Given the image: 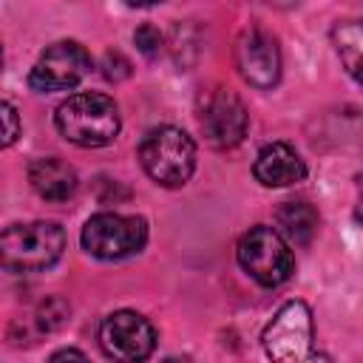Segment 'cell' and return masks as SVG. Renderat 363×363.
Wrapping results in <instances>:
<instances>
[{
	"label": "cell",
	"mask_w": 363,
	"mask_h": 363,
	"mask_svg": "<svg viewBox=\"0 0 363 363\" xmlns=\"http://www.w3.org/2000/svg\"><path fill=\"white\" fill-rule=\"evenodd\" d=\"M28 182L45 201H68L77 190V170L60 156H43L28 164Z\"/></svg>",
	"instance_id": "cell-12"
},
{
	"label": "cell",
	"mask_w": 363,
	"mask_h": 363,
	"mask_svg": "<svg viewBox=\"0 0 363 363\" xmlns=\"http://www.w3.org/2000/svg\"><path fill=\"white\" fill-rule=\"evenodd\" d=\"M139 162L156 184L182 187L196 170V145L184 130L159 125L145 133L139 145Z\"/></svg>",
	"instance_id": "cell-3"
},
{
	"label": "cell",
	"mask_w": 363,
	"mask_h": 363,
	"mask_svg": "<svg viewBox=\"0 0 363 363\" xmlns=\"http://www.w3.org/2000/svg\"><path fill=\"white\" fill-rule=\"evenodd\" d=\"M147 241V221L142 216L96 213L82 227V247L94 258L119 261L139 252Z\"/></svg>",
	"instance_id": "cell-6"
},
{
	"label": "cell",
	"mask_w": 363,
	"mask_h": 363,
	"mask_svg": "<svg viewBox=\"0 0 363 363\" xmlns=\"http://www.w3.org/2000/svg\"><path fill=\"white\" fill-rule=\"evenodd\" d=\"M278 233L295 247H306L318 233V210L309 201H286L275 213Z\"/></svg>",
	"instance_id": "cell-13"
},
{
	"label": "cell",
	"mask_w": 363,
	"mask_h": 363,
	"mask_svg": "<svg viewBox=\"0 0 363 363\" xmlns=\"http://www.w3.org/2000/svg\"><path fill=\"white\" fill-rule=\"evenodd\" d=\"M238 264L241 269L258 281L261 286H281L295 272V258L284 235L267 224L250 227L238 241Z\"/></svg>",
	"instance_id": "cell-5"
},
{
	"label": "cell",
	"mask_w": 363,
	"mask_h": 363,
	"mask_svg": "<svg viewBox=\"0 0 363 363\" xmlns=\"http://www.w3.org/2000/svg\"><path fill=\"white\" fill-rule=\"evenodd\" d=\"M48 363H91L79 349H60L48 357Z\"/></svg>",
	"instance_id": "cell-19"
},
{
	"label": "cell",
	"mask_w": 363,
	"mask_h": 363,
	"mask_svg": "<svg viewBox=\"0 0 363 363\" xmlns=\"http://www.w3.org/2000/svg\"><path fill=\"white\" fill-rule=\"evenodd\" d=\"M332 43L343 68L363 85V20H340L332 26Z\"/></svg>",
	"instance_id": "cell-14"
},
{
	"label": "cell",
	"mask_w": 363,
	"mask_h": 363,
	"mask_svg": "<svg viewBox=\"0 0 363 363\" xmlns=\"http://www.w3.org/2000/svg\"><path fill=\"white\" fill-rule=\"evenodd\" d=\"M65 250V233L54 221H31V224H11L3 230L0 255L6 269L17 272H37L48 269L60 261Z\"/></svg>",
	"instance_id": "cell-4"
},
{
	"label": "cell",
	"mask_w": 363,
	"mask_h": 363,
	"mask_svg": "<svg viewBox=\"0 0 363 363\" xmlns=\"http://www.w3.org/2000/svg\"><path fill=\"white\" fill-rule=\"evenodd\" d=\"M102 74L108 77V79H125L128 74H130V62L119 54V51H108L105 54V62H102Z\"/></svg>",
	"instance_id": "cell-18"
},
{
	"label": "cell",
	"mask_w": 363,
	"mask_h": 363,
	"mask_svg": "<svg viewBox=\"0 0 363 363\" xmlns=\"http://www.w3.org/2000/svg\"><path fill=\"white\" fill-rule=\"evenodd\" d=\"M261 343L272 363H332L315 349L312 309L303 301H286L267 323Z\"/></svg>",
	"instance_id": "cell-2"
},
{
	"label": "cell",
	"mask_w": 363,
	"mask_h": 363,
	"mask_svg": "<svg viewBox=\"0 0 363 363\" xmlns=\"http://www.w3.org/2000/svg\"><path fill=\"white\" fill-rule=\"evenodd\" d=\"M252 173L264 187H289L306 176V164L292 145L272 142L258 150Z\"/></svg>",
	"instance_id": "cell-11"
},
{
	"label": "cell",
	"mask_w": 363,
	"mask_h": 363,
	"mask_svg": "<svg viewBox=\"0 0 363 363\" xmlns=\"http://www.w3.org/2000/svg\"><path fill=\"white\" fill-rule=\"evenodd\" d=\"M354 216L363 221V176H360V184H357V210H354Z\"/></svg>",
	"instance_id": "cell-20"
},
{
	"label": "cell",
	"mask_w": 363,
	"mask_h": 363,
	"mask_svg": "<svg viewBox=\"0 0 363 363\" xmlns=\"http://www.w3.org/2000/svg\"><path fill=\"white\" fill-rule=\"evenodd\" d=\"M247 108L227 91L213 88L199 99V128L213 147H235L247 133Z\"/></svg>",
	"instance_id": "cell-9"
},
{
	"label": "cell",
	"mask_w": 363,
	"mask_h": 363,
	"mask_svg": "<svg viewBox=\"0 0 363 363\" xmlns=\"http://www.w3.org/2000/svg\"><path fill=\"white\" fill-rule=\"evenodd\" d=\"M88 71H91V54L85 51V45L74 40H60L40 54V60L28 71V85L40 94L68 91L79 85V79Z\"/></svg>",
	"instance_id": "cell-8"
},
{
	"label": "cell",
	"mask_w": 363,
	"mask_h": 363,
	"mask_svg": "<svg viewBox=\"0 0 363 363\" xmlns=\"http://www.w3.org/2000/svg\"><path fill=\"white\" fill-rule=\"evenodd\" d=\"M162 363H193L190 357H182V354H170V357H164Z\"/></svg>",
	"instance_id": "cell-21"
},
{
	"label": "cell",
	"mask_w": 363,
	"mask_h": 363,
	"mask_svg": "<svg viewBox=\"0 0 363 363\" xmlns=\"http://www.w3.org/2000/svg\"><path fill=\"white\" fill-rule=\"evenodd\" d=\"M133 43H136V48H139L145 57H150V60H153V57L162 51V31H159L156 26L145 23V26H139V28H136Z\"/></svg>",
	"instance_id": "cell-16"
},
{
	"label": "cell",
	"mask_w": 363,
	"mask_h": 363,
	"mask_svg": "<svg viewBox=\"0 0 363 363\" xmlns=\"http://www.w3.org/2000/svg\"><path fill=\"white\" fill-rule=\"evenodd\" d=\"M54 125L71 145L102 147L119 133V108L108 94L79 91L57 108Z\"/></svg>",
	"instance_id": "cell-1"
},
{
	"label": "cell",
	"mask_w": 363,
	"mask_h": 363,
	"mask_svg": "<svg viewBox=\"0 0 363 363\" xmlns=\"http://www.w3.org/2000/svg\"><path fill=\"white\" fill-rule=\"evenodd\" d=\"M65 318H68V303L60 301V298H48V301H43L26 320H17L14 326H23L26 343H37L43 335L60 329V326L65 323Z\"/></svg>",
	"instance_id": "cell-15"
},
{
	"label": "cell",
	"mask_w": 363,
	"mask_h": 363,
	"mask_svg": "<svg viewBox=\"0 0 363 363\" xmlns=\"http://www.w3.org/2000/svg\"><path fill=\"white\" fill-rule=\"evenodd\" d=\"M99 346L116 363H142L156 346V329L133 309H116L99 323Z\"/></svg>",
	"instance_id": "cell-7"
},
{
	"label": "cell",
	"mask_w": 363,
	"mask_h": 363,
	"mask_svg": "<svg viewBox=\"0 0 363 363\" xmlns=\"http://www.w3.org/2000/svg\"><path fill=\"white\" fill-rule=\"evenodd\" d=\"M235 65L252 88H272L281 79V51L275 37L264 28H244L235 40Z\"/></svg>",
	"instance_id": "cell-10"
},
{
	"label": "cell",
	"mask_w": 363,
	"mask_h": 363,
	"mask_svg": "<svg viewBox=\"0 0 363 363\" xmlns=\"http://www.w3.org/2000/svg\"><path fill=\"white\" fill-rule=\"evenodd\" d=\"M0 113H3V147H11L14 139L20 136V119H17V111L11 102H3Z\"/></svg>",
	"instance_id": "cell-17"
}]
</instances>
